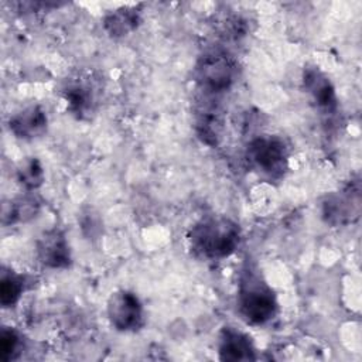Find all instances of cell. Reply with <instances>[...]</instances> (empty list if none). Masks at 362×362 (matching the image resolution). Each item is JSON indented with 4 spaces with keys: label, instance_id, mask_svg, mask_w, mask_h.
I'll return each mask as SVG.
<instances>
[{
    "label": "cell",
    "instance_id": "9c48e42d",
    "mask_svg": "<svg viewBox=\"0 0 362 362\" xmlns=\"http://www.w3.org/2000/svg\"><path fill=\"white\" fill-rule=\"evenodd\" d=\"M40 263L48 269H66L72 263L71 247L59 229L45 230L35 245Z\"/></svg>",
    "mask_w": 362,
    "mask_h": 362
},
{
    "label": "cell",
    "instance_id": "6da1fadb",
    "mask_svg": "<svg viewBox=\"0 0 362 362\" xmlns=\"http://www.w3.org/2000/svg\"><path fill=\"white\" fill-rule=\"evenodd\" d=\"M240 226L225 215H208L188 232L192 252L205 260H222L235 253L240 243Z\"/></svg>",
    "mask_w": 362,
    "mask_h": 362
},
{
    "label": "cell",
    "instance_id": "8fae6325",
    "mask_svg": "<svg viewBox=\"0 0 362 362\" xmlns=\"http://www.w3.org/2000/svg\"><path fill=\"white\" fill-rule=\"evenodd\" d=\"M47 112L40 105H30L18 110L8 120L10 132L21 140H34L47 132Z\"/></svg>",
    "mask_w": 362,
    "mask_h": 362
},
{
    "label": "cell",
    "instance_id": "9a60e30c",
    "mask_svg": "<svg viewBox=\"0 0 362 362\" xmlns=\"http://www.w3.org/2000/svg\"><path fill=\"white\" fill-rule=\"evenodd\" d=\"M25 290V279L24 276L13 272V270H3L0 279V304L4 308L14 307L23 293Z\"/></svg>",
    "mask_w": 362,
    "mask_h": 362
},
{
    "label": "cell",
    "instance_id": "5bb4252c",
    "mask_svg": "<svg viewBox=\"0 0 362 362\" xmlns=\"http://www.w3.org/2000/svg\"><path fill=\"white\" fill-rule=\"evenodd\" d=\"M41 202L34 195L18 197L3 205V225H14L33 219L40 211Z\"/></svg>",
    "mask_w": 362,
    "mask_h": 362
},
{
    "label": "cell",
    "instance_id": "5b68a950",
    "mask_svg": "<svg viewBox=\"0 0 362 362\" xmlns=\"http://www.w3.org/2000/svg\"><path fill=\"white\" fill-rule=\"evenodd\" d=\"M110 325L120 332H134L144 325V308L139 296L130 290L113 291L106 303Z\"/></svg>",
    "mask_w": 362,
    "mask_h": 362
},
{
    "label": "cell",
    "instance_id": "3957f363",
    "mask_svg": "<svg viewBox=\"0 0 362 362\" xmlns=\"http://www.w3.org/2000/svg\"><path fill=\"white\" fill-rule=\"evenodd\" d=\"M238 61L223 48L204 51L195 64L194 78L202 95L218 96L229 90L238 79Z\"/></svg>",
    "mask_w": 362,
    "mask_h": 362
},
{
    "label": "cell",
    "instance_id": "30bf717a",
    "mask_svg": "<svg viewBox=\"0 0 362 362\" xmlns=\"http://www.w3.org/2000/svg\"><path fill=\"white\" fill-rule=\"evenodd\" d=\"M218 354L221 361H230V362H246L255 361L256 348L252 338L235 328V327H223L219 334L218 342Z\"/></svg>",
    "mask_w": 362,
    "mask_h": 362
},
{
    "label": "cell",
    "instance_id": "52a82bcc",
    "mask_svg": "<svg viewBox=\"0 0 362 362\" xmlns=\"http://www.w3.org/2000/svg\"><path fill=\"white\" fill-rule=\"evenodd\" d=\"M223 110L214 96L202 95L195 107V132L198 139L209 146L215 147L222 140L223 134Z\"/></svg>",
    "mask_w": 362,
    "mask_h": 362
},
{
    "label": "cell",
    "instance_id": "ba28073f",
    "mask_svg": "<svg viewBox=\"0 0 362 362\" xmlns=\"http://www.w3.org/2000/svg\"><path fill=\"white\" fill-rule=\"evenodd\" d=\"M303 86L315 107L325 116L338 110V98L331 79L318 66H307L303 72Z\"/></svg>",
    "mask_w": 362,
    "mask_h": 362
},
{
    "label": "cell",
    "instance_id": "7a4b0ae2",
    "mask_svg": "<svg viewBox=\"0 0 362 362\" xmlns=\"http://www.w3.org/2000/svg\"><path fill=\"white\" fill-rule=\"evenodd\" d=\"M240 317L252 325H263L279 313V301L274 290L252 264L242 270L236 297Z\"/></svg>",
    "mask_w": 362,
    "mask_h": 362
},
{
    "label": "cell",
    "instance_id": "ac0fdd59",
    "mask_svg": "<svg viewBox=\"0 0 362 362\" xmlns=\"http://www.w3.org/2000/svg\"><path fill=\"white\" fill-rule=\"evenodd\" d=\"M247 20L239 14H228L221 18V33L228 38H238L245 35Z\"/></svg>",
    "mask_w": 362,
    "mask_h": 362
},
{
    "label": "cell",
    "instance_id": "277c9868",
    "mask_svg": "<svg viewBox=\"0 0 362 362\" xmlns=\"http://www.w3.org/2000/svg\"><path fill=\"white\" fill-rule=\"evenodd\" d=\"M246 161L256 174L267 181L281 180L288 170V147L276 134H259L246 146Z\"/></svg>",
    "mask_w": 362,
    "mask_h": 362
},
{
    "label": "cell",
    "instance_id": "e0dca14e",
    "mask_svg": "<svg viewBox=\"0 0 362 362\" xmlns=\"http://www.w3.org/2000/svg\"><path fill=\"white\" fill-rule=\"evenodd\" d=\"M24 348L23 335L13 327H3L0 334V359L4 362L14 361Z\"/></svg>",
    "mask_w": 362,
    "mask_h": 362
},
{
    "label": "cell",
    "instance_id": "4fadbf2b",
    "mask_svg": "<svg viewBox=\"0 0 362 362\" xmlns=\"http://www.w3.org/2000/svg\"><path fill=\"white\" fill-rule=\"evenodd\" d=\"M141 24L140 4L122 6L109 11L103 18L105 31L113 38H123L130 35Z\"/></svg>",
    "mask_w": 362,
    "mask_h": 362
},
{
    "label": "cell",
    "instance_id": "7c38bea8",
    "mask_svg": "<svg viewBox=\"0 0 362 362\" xmlns=\"http://www.w3.org/2000/svg\"><path fill=\"white\" fill-rule=\"evenodd\" d=\"M62 98L68 110L78 119L89 117L96 107V92L86 79H72L62 88Z\"/></svg>",
    "mask_w": 362,
    "mask_h": 362
},
{
    "label": "cell",
    "instance_id": "2e32d148",
    "mask_svg": "<svg viewBox=\"0 0 362 362\" xmlns=\"http://www.w3.org/2000/svg\"><path fill=\"white\" fill-rule=\"evenodd\" d=\"M17 180L27 191L40 188L45 180V173L41 161L37 157L25 158L17 167Z\"/></svg>",
    "mask_w": 362,
    "mask_h": 362
},
{
    "label": "cell",
    "instance_id": "8992f818",
    "mask_svg": "<svg viewBox=\"0 0 362 362\" xmlns=\"http://www.w3.org/2000/svg\"><path fill=\"white\" fill-rule=\"evenodd\" d=\"M361 212V188L358 182L327 195L322 202V218L331 226H344L358 219Z\"/></svg>",
    "mask_w": 362,
    "mask_h": 362
}]
</instances>
